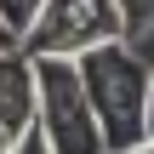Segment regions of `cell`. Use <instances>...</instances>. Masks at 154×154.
<instances>
[{
  "mask_svg": "<svg viewBox=\"0 0 154 154\" xmlns=\"http://www.w3.org/2000/svg\"><path fill=\"white\" fill-rule=\"evenodd\" d=\"M46 0H0V46H29Z\"/></svg>",
  "mask_w": 154,
  "mask_h": 154,
  "instance_id": "obj_5",
  "label": "cell"
},
{
  "mask_svg": "<svg viewBox=\"0 0 154 154\" xmlns=\"http://www.w3.org/2000/svg\"><path fill=\"white\" fill-rule=\"evenodd\" d=\"M137 154H154V86H149V137H143V149Z\"/></svg>",
  "mask_w": 154,
  "mask_h": 154,
  "instance_id": "obj_7",
  "label": "cell"
},
{
  "mask_svg": "<svg viewBox=\"0 0 154 154\" xmlns=\"http://www.w3.org/2000/svg\"><path fill=\"white\" fill-rule=\"evenodd\" d=\"M126 34V17H120V0H46L34 34H29V51H63V57H86L91 46L103 40H120Z\"/></svg>",
  "mask_w": 154,
  "mask_h": 154,
  "instance_id": "obj_3",
  "label": "cell"
},
{
  "mask_svg": "<svg viewBox=\"0 0 154 154\" xmlns=\"http://www.w3.org/2000/svg\"><path fill=\"white\" fill-rule=\"evenodd\" d=\"M40 126V69L29 46H0V149L23 154L29 131Z\"/></svg>",
  "mask_w": 154,
  "mask_h": 154,
  "instance_id": "obj_4",
  "label": "cell"
},
{
  "mask_svg": "<svg viewBox=\"0 0 154 154\" xmlns=\"http://www.w3.org/2000/svg\"><path fill=\"white\" fill-rule=\"evenodd\" d=\"M120 17H126V40L149 34L154 29V0H120Z\"/></svg>",
  "mask_w": 154,
  "mask_h": 154,
  "instance_id": "obj_6",
  "label": "cell"
},
{
  "mask_svg": "<svg viewBox=\"0 0 154 154\" xmlns=\"http://www.w3.org/2000/svg\"><path fill=\"white\" fill-rule=\"evenodd\" d=\"M86 69V86H91V109H97V126H103V149L109 154H137L149 137V86L154 69L120 40H103L80 57Z\"/></svg>",
  "mask_w": 154,
  "mask_h": 154,
  "instance_id": "obj_1",
  "label": "cell"
},
{
  "mask_svg": "<svg viewBox=\"0 0 154 154\" xmlns=\"http://www.w3.org/2000/svg\"><path fill=\"white\" fill-rule=\"evenodd\" d=\"M34 69H40V131L51 137V154H97L103 126H97L80 57L34 51Z\"/></svg>",
  "mask_w": 154,
  "mask_h": 154,
  "instance_id": "obj_2",
  "label": "cell"
}]
</instances>
